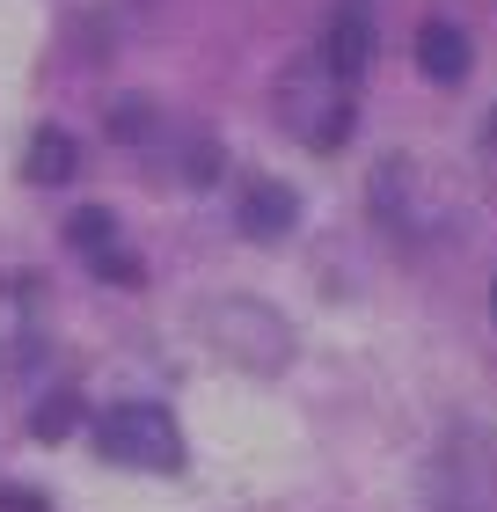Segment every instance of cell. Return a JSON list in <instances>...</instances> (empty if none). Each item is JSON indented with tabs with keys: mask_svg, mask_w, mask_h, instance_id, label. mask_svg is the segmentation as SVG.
<instances>
[{
	"mask_svg": "<svg viewBox=\"0 0 497 512\" xmlns=\"http://www.w3.org/2000/svg\"><path fill=\"white\" fill-rule=\"evenodd\" d=\"M96 447L117 469H183V432L161 403H117L96 417Z\"/></svg>",
	"mask_w": 497,
	"mask_h": 512,
	"instance_id": "6da1fadb",
	"label": "cell"
},
{
	"mask_svg": "<svg viewBox=\"0 0 497 512\" xmlns=\"http://www.w3.org/2000/svg\"><path fill=\"white\" fill-rule=\"evenodd\" d=\"M366 59H373V22H366V8H337V15H329V37H322V66L337 81H359Z\"/></svg>",
	"mask_w": 497,
	"mask_h": 512,
	"instance_id": "7a4b0ae2",
	"label": "cell"
},
{
	"mask_svg": "<svg viewBox=\"0 0 497 512\" xmlns=\"http://www.w3.org/2000/svg\"><path fill=\"white\" fill-rule=\"evenodd\" d=\"M293 220H300V198L286 191V183H249V191H242V227L256 242L293 235Z\"/></svg>",
	"mask_w": 497,
	"mask_h": 512,
	"instance_id": "3957f363",
	"label": "cell"
},
{
	"mask_svg": "<svg viewBox=\"0 0 497 512\" xmlns=\"http://www.w3.org/2000/svg\"><path fill=\"white\" fill-rule=\"evenodd\" d=\"M417 66L432 81H461L468 74V37L454 30V22H424L417 30Z\"/></svg>",
	"mask_w": 497,
	"mask_h": 512,
	"instance_id": "277c9868",
	"label": "cell"
},
{
	"mask_svg": "<svg viewBox=\"0 0 497 512\" xmlns=\"http://www.w3.org/2000/svg\"><path fill=\"white\" fill-rule=\"evenodd\" d=\"M74 169H81V161H74V139L52 132V125L30 139V154H22V176H30V183H66Z\"/></svg>",
	"mask_w": 497,
	"mask_h": 512,
	"instance_id": "5b68a950",
	"label": "cell"
},
{
	"mask_svg": "<svg viewBox=\"0 0 497 512\" xmlns=\"http://www.w3.org/2000/svg\"><path fill=\"white\" fill-rule=\"evenodd\" d=\"M66 235H74V249L88 256V264H96L103 249H117V220H110V213H96V205H88V213H74V227H66Z\"/></svg>",
	"mask_w": 497,
	"mask_h": 512,
	"instance_id": "8992f818",
	"label": "cell"
},
{
	"mask_svg": "<svg viewBox=\"0 0 497 512\" xmlns=\"http://www.w3.org/2000/svg\"><path fill=\"white\" fill-rule=\"evenodd\" d=\"M74 417H81L74 395H52V403H44V410L30 417V432H37V439H66V432H74Z\"/></svg>",
	"mask_w": 497,
	"mask_h": 512,
	"instance_id": "52a82bcc",
	"label": "cell"
},
{
	"mask_svg": "<svg viewBox=\"0 0 497 512\" xmlns=\"http://www.w3.org/2000/svg\"><path fill=\"white\" fill-rule=\"evenodd\" d=\"M0 512H52V505H44L37 491H15V483H8V491H0Z\"/></svg>",
	"mask_w": 497,
	"mask_h": 512,
	"instance_id": "ba28073f",
	"label": "cell"
},
{
	"mask_svg": "<svg viewBox=\"0 0 497 512\" xmlns=\"http://www.w3.org/2000/svg\"><path fill=\"white\" fill-rule=\"evenodd\" d=\"M490 161H497V118H490Z\"/></svg>",
	"mask_w": 497,
	"mask_h": 512,
	"instance_id": "9c48e42d",
	"label": "cell"
},
{
	"mask_svg": "<svg viewBox=\"0 0 497 512\" xmlns=\"http://www.w3.org/2000/svg\"><path fill=\"white\" fill-rule=\"evenodd\" d=\"M490 315H497V278H490Z\"/></svg>",
	"mask_w": 497,
	"mask_h": 512,
	"instance_id": "30bf717a",
	"label": "cell"
}]
</instances>
